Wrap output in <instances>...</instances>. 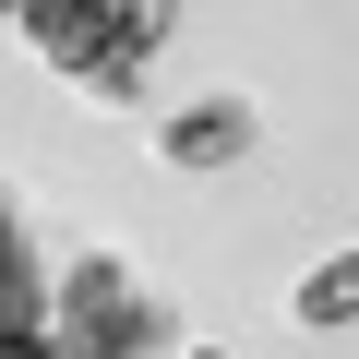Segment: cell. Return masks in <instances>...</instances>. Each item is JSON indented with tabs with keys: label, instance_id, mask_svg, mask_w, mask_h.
I'll use <instances>...</instances> for the list:
<instances>
[{
	"label": "cell",
	"instance_id": "4",
	"mask_svg": "<svg viewBox=\"0 0 359 359\" xmlns=\"http://www.w3.org/2000/svg\"><path fill=\"white\" fill-rule=\"evenodd\" d=\"M287 311H299V323H359V252H323V264L287 287Z\"/></svg>",
	"mask_w": 359,
	"mask_h": 359
},
{
	"label": "cell",
	"instance_id": "2",
	"mask_svg": "<svg viewBox=\"0 0 359 359\" xmlns=\"http://www.w3.org/2000/svg\"><path fill=\"white\" fill-rule=\"evenodd\" d=\"M252 96H192V108H168L156 120V168H240L252 156Z\"/></svg>",
	"mask_w": 359,
	"mask_h": 359
},
{
	"label": "cell",
	"instance_id": "6",
	"mask_svg": "<svg viewBox=\"0 0 359 359\" xmlns=\"http://www.w3.org/2000/svg\"><path fill=\"white\" fill-rule=\"evenodd\" d=\"M13 359H60V347H48V323H13Z\"/></svg>",
	"mask_w": 359,
	"mask_h": 359
},
{
	"label": "cell",
	"instance_id": "7",
	"mask_svg": "<svg viewBox=\"0 0 359 359\" xmlns=\"http://www.w3.org/2000/svg\"><path fill=\"white\" fill-rule=\"evenodd\" d=\"M192 359H216V347H192Z\"/></svg>",
	"mask_w": 359,
	"mask_h": 359
},
{
	"label": "cell",
	"instance_id": "3",
	"mask_svg": "<svg viewBox=\"0 0 359 359\" xmlns=\"http://www.w3.org/2000/svg\"><path fill=\"white\" fill-rule=\"evenodd\" d=\"M13 25H25V48H36V60H60V72H84V84H96V48H108L96 0H13Z\"/></svg>",
	"mask_w": 359,
	"mask_h": 359
},
{
	"label": "cell",
	"instance_id": "5",
	"mask_svg": "<svg viewBox=\"0 0 359 359\" xmlns=\"http://www.w3.org/2000/svg\"><path fill=\"white\" fill-rule=\"evenodd\" d=\"M13 323H48V264H36V228H13Z\"/></svg>",
	"mask_w": 359,
	"mask_h": 359
},
{
	"label": "cell",
	"instance_id": "1",
	"mask_svg": "<svg viewBox=\"0 0 359 359\" xmlns=\"http://www.w3.org/2000/svg\"><path fill=\"white\" fill-rule=\"evenodd\" d=\"M60 323H72V359H132V335H144L132 264H120V252H84V264L60 276Z\"/></svg>",
	"mask_w": 359,
	"mask_h": 359
}]
</instances>
